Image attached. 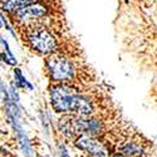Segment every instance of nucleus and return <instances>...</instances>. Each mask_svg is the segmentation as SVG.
I'll return each instance as SVG.
<instances>
[{
	"label": "nucleus",
	"mask_w": 157,
	"mask_h": 157,
	"mask_svg": "<svg viewBox=\"0 0 157 157\" xmlns=\"http://www.w3.org/2000/svg\"><path fill=\"white\" fill-rule=\"evenodd\" d=\"M40 120H42V124L45 129V132H48V129L50 127V116L47 111H40Z\"/></svg>",
	"instance_id": "obj_15"
},
{
	"label": "nucleus",
	"mask_w": 157,
	"mask_h": 157,
	"mask_svg": "<svg viewBox=\"0 0 157 157\" xmlns=\"http://www.w3.org/2000/svg\"><path fill=\"white\" fill-rule=\"evenodd\" d=\"M112 157H124V156H123L122 153H121V155H120V153H117V155H114V156H112Z\"/></svg>",
	"instance_id": "obj_19"
},
{
	"label": "nucleus",
	"mask_w": 157,
	"mask_h": 157,
	"mask_svg": "<svg viewBox=\"0 0 157 157\" xmlns=\"http://www.w3.org/2000/svg\"><path fill=\"white\" fill-rule=\"evenodd\" d=\"M57 131L64 142L74 141L78 136L74 126V114H62L57 122Z\"/></svg>",
	"instance_id": "obj_7"
},
{
	"label": "nucleus",
	"mask_w": 157,
	"mask_h": 157,
	"mask_svg": "<svg viewBox=\"0 0 157 157\" xmlns=\"http://www.w3.org/2000/svg\"><path fill=\"white\" fill-rule=\"evenodd\" d=\"M18 142H19V147L23 152V155L25 157H32L33 156V147H32V142L29 140V137L27 135H24L21 137L18 138Z\"/></svg>",
	"instance_id": "obj_12"
},
{
	"label": "nucleus",
	"mask_w": 157,
	"mask_h": 157,
	"mask_svg": "<svg viewBox=\"0 0 157 157\" xmlns=\"http://www.w3.org/2000/svg\"><path fill=\"white\" fill-rule=\"evenodd\" d=\"M50 15V8L44 0H38V2L25 6L17 13H14L9 18L13 19L19 28L29 27L32 24L43 23V19Z\"/></svg>",
	"instance_id": "obj_4"
},
{
	"label": "nucleus",
	"mask_w": 157,
	"mask_h": 157,
	"mask_svg": "<svg viewBox=\"0 0 157 157\" xmlns=\"http://www.w3.org/2000/svg\"><path fill=\"white\" fill-rule=\"evenodd\" d=\"M44 71L50 83H73L77 75L74 62L59 52L44 58Z\"/></svg>",
	"instance_id": "obj_2"
},
{
	"label": "nucleus",
	"mask_w": 157,
	"mask_h": 157,
	"mask_svg": "<svg viewBox=\"0 0 157 157\" xmlns=\"http://www.w3.org/2000/svg\"><path fill=\"white\" fill-rule=\"evenodd\" d=\"M94 113V104L87 96L84 94H78L74 102V108L73 113L74 116L78 117H90Z\"/></svg>",
	"instance_id": "obj_8"
},
{
	"label": "nucleus",
	"mask_w": 157,
	"mask_h": 157,
	"mask_svg": "<svg viewBox=\"0 0 157 157\" xmlns=\"http://www.w3.org/2000/svg\"><path fill=\"white\" fill-rule=\"evenodd\" d=\"M74 126L78 135L99 136L103 132V124L94 117H78L74 116Z\"/></svg>",
	"instance_id": "obj_6"
},
{
	"label": "nucleus",
	"mask_w": 157,
	"mask_h": 157,
	"mask_svg": "<svg viewBox=\"0 0 157 157\" xmlns=\"http://www.w3.org/2000/svg\"><path fill=\"white\" fill-rule=\"evenodd\" d=\"M58 153H59V157H71L67 147H65V145L63 142L58 143Z\"/></svg>",
	"instance_id": "obj_17"
},
{
	"label": "nucleus",
	"mask_w": 157,
	"mask_h": 157,
	"mask_svg": "<svg viewBox=\"0 0 157 157\" xmlns=\"http://www.w3.org/2000/svg\"><path fill=\"white\" fill-rule=\"evenodd\" d=\"M0 45H2V48H3V52H5V53L9 56V58L14 62V64L17 65L18 64V60H17V58H15V56H14V53L11 52V48H10V45H9V43H8V40L3 36V35H0Z\"/></svg>",
	"instance_id": "obj_13"
},
{
	"label": "nucleus",
	"mask_w": 157,
	"mask_h": 157,
	"mask_svg": "<svg viewBox=\"0 0 157 157\" xmlns=\"http://www.w3.org/2000/svg\"><path fill=\"white\" fill-rule=\"evenodd\" d=\"M4 27V23H3V19H2V15H0V29Z\"/></svg>",
	"instance_id": "obj_18"
},
{
	"label": "nucleus",
	"mask_w": 157,
	"mask_h": 157,
	"mask_svg": "<svg viewBox=\"0 0 157 157\" xmlns=\"http://www.w3.org/2000/svg\"><path fill=\"white\" fill-rule=\"evenodd\" d=\"M11 82L15 84V87L18 89H25V90H29V92L34 90L33 83L25 78V75L23 74V71L18 67L13 69V81Z\"/></svg>",
	"instance_id": "obj_10"
},
{
	"label": "nucleus",
	"mask_w": 157,
	"mask_h": 157,
	"mask_svg": "<svg viewBox=\"0 0 157 157\" xmlns=\"http://www.w3.org/2000/svg\"><path fill=\"white\" fill-rule=\"evenodd\" d=\"M20 29L23 42L36 56L45 58L58 52V39L45 24L36 23Z\"/></svg>",
	"instance_id": "obj_1"
},
{
	"label": "nucleus",
	"mask_w": 157,
	"mask_h": 157,
	"mask_svg": "<svg viewBox=\"0 0 157 157\" xmlns=\"http://www.w3.org/2000/svg\"><path fill=\"white\" fill-rule=\"evenodd\" d=\"M121 153L124 157H141L143 155V150L135 142H128L121 148Z\"/></svg>",
	"instance_id": "obj_11"
},
{
	"label": "nucleus",
	"mask_w": 157,
	"mask_h": 157,
	"mask_svg": "<svg viewBox=\"0 0 157 157\" xmlns=\"http://www.w3.org/2000/svg\"><path fill=\"white\" fill-rule=\"evenodd\" d=\"M50 107L58 114H72L74 102L79 94L78 89L73 83H50L48 87Z\"/></svg>",
	"instance_id": "obj_3"
},
{
	"label": "nucleus",
	"mask_w": 157,
	"mask_h": 157,
	"mask_svg": "<svg viewBox=\"0 0 157 157\" xmlns=\"http://www.w3.org/2000/svg\"><path fill=\"white\" fill-rule=\"evenodd\" d=\"M8 92H9V96H10V98H11V101L14 102V103H17L18 106H20V94H19V89L15 87V84L13 83V82L8 86Z\"/></svg>",
	"instance_id": "obj_14"
},
{
	"label": "nucleus",
	"mask_w": 157,
	"mask_h": 157,
	"mask_svg": "<svg viewBox=\"0 0 157 157\" xmlns=\"http://www.w3.org/2000/svg\"><path fill=\"white\" fill-rule=\"evenodd\" d=\"M2 15V19H3V23H4V28L10 33V35L13 36V38H15L17 39V33H15V30L13 29V27H11V24L8 21V18L4 15V14H0Z\"/></svg>",
	"instance_id": "obj_16"
},
{
	"label": "nucleus",
	"mask_w": 157,
	"mask_h": 157,
	"mask_svg": "<svg viewBox=\"0 0 157 157\" xmlns=\"http://www.w3.org/2000/svg\"><path fill=\"white\" fill-rule=\"evenodd\" d=\"M35 2H38V0H0V9L3 10L4 14L10 17L18 10L28 6Z\"/></svg>",
	"instance_id": "obj_9"
},
{
	"label": "nucleus",
	"mask_w": 157,
	"mask_h": 157,
	"mask_svg": "<svg viewBox=\"0 0 157 157\" xmlns=\"http://www.w3.org/2000/svg\"><path fill=\"white\" fill-rule=\"evenodd\" d=\"M73 145L77 150L88 153L90 157H108L107 148L96 136L78 135L73 141Z\"/></svg>",
	"instance_id": "obj_5"
}]
</instances>
